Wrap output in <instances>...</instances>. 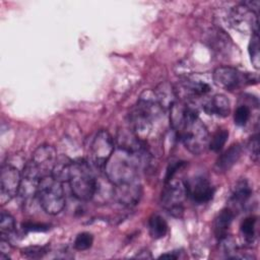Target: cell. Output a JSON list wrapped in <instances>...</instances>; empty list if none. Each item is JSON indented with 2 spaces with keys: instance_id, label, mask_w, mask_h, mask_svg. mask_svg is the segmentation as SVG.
Listing matches in <instances>:
<instances>
[{
  "instance_id": "5bb4252c",
  "label": "cell",
  "mask_w": 260,
  "mask_h": 260,
  "mask_svg": "<svg viewBox=\"0 0 260 260\" xmlns=\"http://www.w3.org/2000/svg\"><path fill=\"white\" fill-rule=\"evenodd\" d=\"M58 154L54 146L50 144H42L32 152L31 161L38 168L43 177L51 175Z\"/></svg>"
},
{
  "instance_id": "52a82bcc",
  "label": "cell",
  "mask_w": 260,
  "mask_h": 260,
  "mask_svg": "<svg viewBox=\"0 0 260 260\" xmlns=\"http://www.w3.org/2000/svg\"><path fill=\"white\" fill-rule=\"evenodd\" d=\"M211 77L214 84L230 91L258 82L256 74L244 72L231 66H220L215 68Z\"/></svg>"
},
{
  "instance_id": "ba28073f",
  "label": "cell",
  "mask_w": 260,
  "mask_h": 260,
  "mask_svg": "<svg viewBox=\"0 0 260 260\" xmlns=\"http://www.w3.org/2000/svg\"><path fill=\"white\" fill-rule=\"evenodd\" d=\"M165 183L160 195V203L170 214L175 217H181L184 212V202L187 198L185 181L174 177L165 181Z\"/></svg>"
},
{
  "instance_id": "d6986e66",
  "label": "cell",
  "mask_w": 260,
  "mask_h": 260,
  "mask_svg": "<svg viewBox=\"0 0 260 260\" xmlns=\"http://www.w3.org/2000/svg\"><path fill=\"white\" fill-rule=\"evenodd\" d=\"M253 190L247 180L238 181L232 189L230 201L235 207H243L252 197Z\"/></svg>"
},
{
  "instance_id": "ffe728a7",
  "label": "cell",
  "mask_w": 260,
  "mask_h": 260,
  "mask_svg": "<svg viewBox=\"0 0 260 260\" xmlns=\"http://www.w3.org/2000/svg\"><path fill=\"white\" fill-rule=\"evenodd\" d=\"M156 99L160 105V107L162 108V110L166 109H171V107L174 105V103L176 102V94H175V90L174 87H172L169 83H161L156 90L154 91Z\"/></svg>"
},
{
  "instance_id": "3957f363",
  "label": "cell",
  "mask_w": 260,
  "mask_h": 260,
  "mask_svg": "<svg viewBox=\"0 0 260 260\" xmlns=\"http://www.w3.org/2000/svg\"><path fill=\"white\" fill-rule=\"evenodd\" d=\"M140 160L138 156L117 148L104 168L105 176L114 186L137 181Z\"/></svg>"
},
{
  "instance_id": "d4e9b609",
  "label": "cell",
  "mask_w": 260,
  "mask_h": 260,
  "mask_svg": "<svg viewBox=\"0 0 260 260\" xmlns=\"http://www.w3.org/2000/svg\"><path fill=\"white\" fill-rule=\"evenodd\" d=\"M15 231V219L14 217L6 212L2 211L0 215V234L1 238L10 237Z\"/></svg>"
},
{
  "instance_id": "30bf717a",
  "label": "cell",
  "mask_w": 260,
  "mask_h": 260,
  "mask_svg": "<svg viewBox=\"0 0 260 260\" xmlns=\"http://www.w3.org/2000/svg\"><path fill=\"white\" fill-rule=\"evenodd\" d=\"M229 20L235 29L243 34H258V13L243 2L231 10Z\"/></svg>"
},
{
  "instance_id": "1f68e13d",
  "label": "cell",
  "mask_w": 260,
  "mask_h": 260,
  "mask_svg": "<svg viewBox=\"0 0 260 260\" xmlns=\"http://www.w3.org/2000/svg\"><path fill=\"white\" fill-rule=\"evenodd\" d=\"M176 252H169V253H166V254H162L160 255L159 257L160 258H168V259H177L178 258V255H175Z\"/></svg>"
},
{
  "instance_id": "9c48e42d",
  "label": "cell",
  "mask_w": 260,
  "mask_h": 260,
  "mask_svg": "<svg viewBox=\"0 0 260 260\" xmlns=\"http://www.w3.org/2000/svg\"><path fill=\"white\" fill-rule=\"evenodd\" d=\"M115 139L107 130H100L93 137L89 147V164L99 171L104 168L115 151Z\"/></svg>"
},
{
  "instance_id": "603a6c76",
  "label": "cell",
  "mask_w": 260,
  "mask_h": 260,
  "mask_svg": "<svg viewBox=\"0 0 260 260\" xmlns=\"http://www.w3.org/2000/svg\"><path fill=\"white\" fill-rule=\"evenodd\" d=\"M256 230H257V217L248 216L246 217L240 226L241 235L246 243L253 244L256 239Z\"/></svg>"
},
{
  "instance_id": "8992f818",
  "label": "cell",
  "mask_w": 260,
  "mask_h": 260,
  "mask_svg": "<svg viewBox=\"0 0 260 260\" xmlns=\"http://www.w3.org/2000/svg\"><path fill=\"white\" fill-rule=\"evenodd\" d=\"M212 77L206 73H193L185 76L174 87L175 94L182 102L193 104L195 100L205 98L212 90Z\"/></svg>"
},
{
  "instance_id": "cb8c5ba5",
  "label": "cell",
  "mask_w": 260,
  "mask_h": 260,
  "mask_svg": "<svg viewBox=\"0 0 260 260\" xmlns=\"http://www.w3.org/2000/svg\"><path fill=\"white\" fill-rule=\"evenodd\" d=\"M229 138V131L226 129H218L209 138L208 148L214 152H218L224 146Z\"/></svg>"
},
{
  "instance_id": "ac0fdd59",
  "label": "cell",
  "mask_w": 260,
  "mask_h": 260,
  "mask_svg": "<svg viewBox=\"0 0 260 260\" xmlns=\"http://www.w3.org/2000/svg\"><path fill=\"white\" fill-rule=\"evenodd\" d=\"M243 148L241 144L235 143L223 151L216 160L215 167L219 172H226L231 170L240 159Z\"/></svg>"
},
{
  "instance_id": "2e32d148",
  "label": "cell",
  "mask_w": 260,
  "mask_h": 260,
  "mask_svg": "<svg viewBox=\"0 0 260 260\" xmlns=\"http://www.w3.org/2000/svg\"><path fill=\"white\" fill-rule=\"evenodd\" d=\"M203 111L209 116L225 118L231 113V104L229 99L221 93H216L206 99L202 104Z\"/></svg>"
},
{
  "instance_id": "83f0119b",
  "label": "cell",
  "mask_w": 260,
  "mask_h": 260,
  "mask_svg": "<svg viewBox=\"0 0 260 260\" xmlns=\"http://www.w3.org/2000/svg\"><path fill=\"white\" fill-rule=\"evenodd\" d=\"M92 243H93V236L90 233L82 232L76 236L73 246L78 251H85L92 246Z\"/></svg>"
},
{
  "instance_id": "484cf974",
  "label": "cell",
  "mask_w": 260,
  "mask_h": 260,
  "mask_svg": "<svg viewBox=\"0 0 260 260\" xmlns=\"http://www.w3.org/2000/svg\"><path fill=\"white\" fill-rule=\"evenodd\" d=\"M248 52L253 66L258 69L260 64V53H259V37L258 34H254L248 45Z\"/></svg>"
},
{
  "instance_id": "5b68a950",
  "label": "cell",
  "mask_w": 260,
  "mask_h": 260,
  "mask_svg": "<svg viewBox=\"0 0 260 260\" xmlns=\"http://www.w3.org/2000/svg\"><path fill=\"white\" fill-rule=\"evenodd\" d=\"M37 198L41 207L48 214L60 213L66 203L63 183L52 175L43 177L38 188Z\"/></svg>"
},
{
  "instance_id": "6da1fadb",
  "label": "cell",
  "mask_w": 260,
  "mask_h": 260,
  "mask_svg": "<svg viewBox=\"0 0 260 260\" xmlns=\"http://www.w3.org/2000/svg\"><path fill=\"white\" fill-rule=\"evenodd\" d=\"M171 126L177 137L192 154H200L208 147L209 133L193 104L175 102L170 109Z\"/></svg>"
},
{
  "instance_id": "7402d4cb",
  "label": "cell",
  "mask_w": 260,
  "mask_h": 260,
  "mask_svg": "<svg viewBox=\"0 0 260 260\" xmlns=\"http://www.w3.org/2000/svg\"><path fill=\"white\" fill-rule=\"evenodd\" d=\"M72 160L68 158L67 156L64 155H58L57 160L55 162V166L52 171V176L56 178L57 180L63 182H67L68 180V175H69V170L71 166Z\"/></svg>"
},
{
  "instance_id": "9a60e30c",
  "label": "cell",
  "mask_w": 260,
  "mask_h": 260,
  "mask_svg": "<svg viewBox=\"0 0 260 260\" xmlns=\"http://www.w3.org/2000/svg\"><path fill=\"white\" fill-rule=\"evenodd\" d=\"M141 186L139 181L114 186L113 198L120 204L131 207L138 203L141 197Z\"/></svg>"
},
{
  "instance_id": "4316f807",
  "label": "cell",
  "mask_w": 260,
  "mask_h": 260,
  "mask_svg": "<svg viewBox=\"0 0 260 260\" xmlns=\"http://www.w3.org/2000/svg\"><path fill=\"white\" fill-rule=\"evenodd\" d=\"M251 118V109L248 105L242 104L236 109L234 114L235 124L238 126H245Z\"/></svg>"
},
{
  "instance_id": "4fadbf2b",
  "label": "cell",
  "mask_w": 260,
  "mask_h": 260,
  "mask_svg": "<svg viewBox=\"0 0 260 260\" xmlns=\"http://www.w3.org/2000/svg\"><path fill=\"white\" fill-rule=\"evenodd\" d=\"M42 178L43 176L35 164L31 160L27 161L21 173V183L18 194L23 199H31L37 197L38 188Z\"/></svg>"
},
{
  "instance_id": "7a4b0ae2",
  "label": "cell",
  "mask_w": 260,
  "mask_h": 260,
  "mask_svg": "<svg viewBox=\"0 0 260 260\" xmlns=\"http://www.w3.org/2000/svg\"><path fill=\"white\" fill-rule=\"evenodd\" d=\"M162 111L154 91L145 90L128 114V127L144 140L151 133L153 123Z\"/></svg>"
},
{
  "instance_id": "8fae6325",
  "label": "cell",
  "mask_w": 260,
  "mask_h": 260,
  "mask_svg": "<svg viewBox=\"0 0 260 260\" xmlns=\"http://www.w3.org/2000/svg\"><path fill=\"white\" fill-rule=\"evenodd\" d=\"M21 183V173L11 165H4L0 174V203L6 204L18 194Z\"/></svg>"
},
{
  "instance_id": "f1b7e54d",
  "label": "cell",
  "mask_w": 260,
  "mask_h": 260,
  "mask_svg": "<svg viewBox=\"0 0 260 260\" xmlns=\"http://www.w3.org/2000/svg\"><path fill=\"white\" fill-rule=\"evenodd\" d=\"M48 251L47 246H29L21 250L22 254L27 258H41Z\"/></svg>"
},
{
  "instance_id": "44dd1931",
  "label": "cell",
  "mask_w": 260,
  "mask_h": 260,
  "mask_svg": "<svg viewBox=\"0 0 260 260\" xmlns=\"http://www.w3.org/2000/svg\"><path fill=\"white\" fill-rule=\"evenodd\" d=\"M149 235L153 239H161L168 233V223L159 214H152L148 219Z\"/></svg>"
},
{
  "instance_id": "7c38bea8",
  "label": "cell",
  "mask_w": 260,
  "mask_h": 260,
  "mask_svg": "<svg viewBox=\"0 0 260 260\" xmlns=\"http://www.w3.org/2000/svg\"><path fill=\"white\" fill-rule=\"evenodd\" d=\"M187 197L197 204L210 201L214 194V188L208 179L202 176H195L185 181Z\"/></svg>"
},
{
  "instance_id": "e0dca14e",
  "label": "cell",
  "mask_w": 260,
  "mask_h": 260,
  "mask_svg": "<svg viewBox=\"0 0 260 260\" xmlns=\"http://www.w3.org/2000/svg\"><path fill=\"white\" fill-rule=\"evenodd\" d=\"M234 216L235 213L232 208H223L217 213L213 223V232L217 240L222 241L228 238Z\"/></svg>"
},
{
  "instance_id": "277c9868",
  "label": "cell",
  "mask_w": 260,
  "mask_h": 260,
  "mask_svg": "<svg viewBox=\"0 0 260 260\" xmlns=\"http://www.w3.org/2000/svg\"><path fill=\"white\" fill-rule=\"evenodd\" d=\"M67 182L76 199L88 201L93 198L98 178L95 177L89 161L83 159L72 160Z\"/></svg>"
},
{
  "instance_id": "4dcf8cb0",
  "label": "cell",
  "mask_w": 260,
  "mask_h": 260,
  "mask_svg": "<svg viewBox=\"0 0 260 260\" xmlns=\"http://www.w3.org/2000/svg\"><path fill=\"white\" fill-rule=\"evenodd\" d=\"M22 229L23 231L27 232H45L49 229V226L47 224L39 222H23Z\"/></svg>"
},
{
  "instance_id": "f546056e",
  "label": "cell",
  "mask_w": 260,
  "mask_h": 260,
  "mask_svg": "<svg viewBox=\"0 0 260 260\" xmlns=\"http://www.w3.org/2000/svg\"><path fill=\"white\" fill-rule=\"evenodd\" d=\"M248 149H249L251 158L255 162H258V159H259V138H258V134H255L251 137V139L248 143Z\"/></svg>"
}]
</instances>
